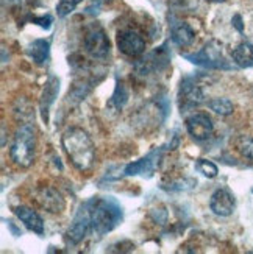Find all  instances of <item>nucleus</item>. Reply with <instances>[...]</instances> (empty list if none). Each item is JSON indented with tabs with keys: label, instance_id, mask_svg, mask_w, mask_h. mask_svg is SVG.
<instances>
[{
	"label": "nucleus",
	"instance_id": "1",
	"mask_svg": "<svg viewBox=\"0 0 253 254\" xmlns=\"http://www.w3.org/2000/svg\"><path fill=\"white\" fill-rule=\"evenodd\" d=\"M61 143L77 170L87 172L92 169L95 162V147L84 129L75 127L66 129L61 137Z\"/></svg>",
	"mask_w": 253,
	"mask_h": 254
},
{
	"label": "nucleus",
	"instance_id": "2",
	"mask_svg": "<svg viewBox=\"0 0 253 254\" xmlns=\"http://www.w3.org/2000/svg\"><path fill=\"white\" fill-rule=\"evenodd\" d=\"M91 207V223L92 231L97 236H105L113 231L120 222H122V207L111 196L94 198L89 201Z\"/></svg>",
	"mask_w": 253,
	"mask_h": 254
},
{
	"label": "nucleus",
	"instance_id": "3",
	"mask_svg": "<svg viewBox=\"0 0 253 254\" xmlns=\"http://www.w3.org/2000/svg\"><path fill=\"white\" fill-rule=\"evenodd\" d=\"M35 131L30 125H22L14 134L9 148V156L19 167H30L35 161Z\"/></svg>",
	"mask_w": 253,
	"mask_h": 254
},
{
	"label": "nucleus",
	"instance_id": "4",
	"mask_svg": "<svg viewBox=\"0 0 253 254\" xmlns=\"http://www.w3.org/2000/svg\"><path fill=\"white\" fill-rule=\"evenodd\" d=\"M83 46L87 55H91L92 58L97 60H105L109 55V50H111V44H109L106 33L98 24H92L86 28Z\"/></svg>",
	"mask_w": 253,
	"mask_h": 254
},
{
	"label": "nucleus",
	"instance_id": "5",
	"mask_svg": "<svg viewBox=\"0 0 253 254\" xmlns=\"http://www.w3.org/2000/svg\"><path fill=\"white\" fill-rule=\"evenodd\" d=\"M91 229H92L91 207H89V201H87L79 209V212H77L74 222L71 223L68 233H66V239H68L69 244L79 245L80 242H83V239L87 236V233H89Z\"/></svg>",
	"mask_w": 253,
	"mask_h": 254
},
{
	"label": "nucleus",
	"instance_id": "6",
	"mask_svg": "<svg viewBox=\"0 0 253 254\" xmlns=\"http://www.w3.org/2000/svg\"><path fill=\"white\" fill-rule=\"evenodd\" d=\"M117 49L125 57L138 58L146 52V41L135 30H122L117 33Z\"/></svg>",
	"mask_w": 253,
	"mask_h": 254
},
{
	"label": "nucleus",
	"instance_id": "7",
	"mask_svg": "<svg viewBox=\"0 0 253 254\" xmlns=\"http://www.w3.org/2000/svg\"><path fill=\"white\" fill-rule=\"evenodd\" d=\"M188 61L194 63V64H199V65H205V67H216V69H221V67H227L225 65V60L221 53V47L217 46L216 42H210L195 55H186L184 57Z\"/></svg>",
	"mask_w": 253,
	"mask_h": 254
},
{
	"label": "nucleus",
	"instance_id": "8",
	"mask_svg": "<svg viewBox=\"0 0 253 254\" xmlns=\"http://www.w3.org/2000/svg\"><path fill=\"white\" fill-rule=\"evenodd\" d=\"M186 128H188L189 136L195 140H206L210 139L214 125L210 116L205 113H194L186 119Z\"/></svg>",
	"mask_w": 253,
	"mask_h": 254
},
{
	"label": "nucleus",
	"instance_id": "9",
	"mask_svg": "<svg viewBox=\"0 0 253 254\" xmlns=\"http://www.w3.org/2000/svg\"><path fill=\"white\" fill-rule=\"evenodd\" d=\"M161 147L160 148H155L152 150L147 156L141 158L139 161H135L128 164L125 170H124V175L125 176H136V175H142V176H152L153 172H155L157 165L160 164V159H161Z\"/></svg>",
	"mask_w": 253,
	"mask_h": 254
},
{
	"label": "nucleus",
	"instance_id": "10",
	"mask_svg": "<svg viewBox=\"0 0 253 254\" xmlns=\"http://www.w3.org/2000/svg\"><path fill=\"white\" fill-rule=\"evenodd\" d=\"M36 201L39 203V206L42 209H46L50 214H58L64 209V198L61 196V193L53 189L50 186L41 187L36 193Z\"/></svg>",
	"mask_w": 253,
	"mask_h": 254
},
{
	"label": "nucleus",
	"instance_id": "11",
	"mask_svg": "<svg viewBox=\"0 0 253 254\" xmlns=\"http://www.w3.org/2000/svg\"><path fill=\"white\" fill-rule=\"evenodd\" d=\"M210 207L211 211L219 215V217H228L232 215L235 207H236V200L233 193L227 189H217L210 200Z\"/></svg>",
	"mask_w": 253,
	"mask_h": 254
},
{
	"label": "nucleus",
	"instance_id": "12",
	"mask_svg": "<svg viewBox=\"0 0 253 254\" xmlns=\"http://www.w3.org/2000/svg\"><path fill=\"white\" fill-rule=\"evenodd\" d=\"M14 214L17 215V218L20 220V222L25 225V228H28L30 231H33V233H36V234L44 233L42 218L36 211H33L31 207L17 206V207H14Z\"/></svg>",
	"mask_w": 253,
	"mask_h": 254
},
{
	"label": "nucleus",
	"instance_id": "13",
	"mask_svg": "<svg viewBox=\"0 0 253 254\" xmlns=\"http://www.w3.org/2000/svg\"><path fill=\"white\" fill-rule=\"evenodd\" d=\"M180 98H181V108L188 109L192 106H197L203 102V94L200 91L199 84L191 83V80H184L181 83V91H180Z\"/></svg>",
	"mask_w": 253,
	"mask_h": 254
},
{
	"label": "nucleus",
	"instance_id": "14",
	"mask_svg": "<svg viewBox=\"0 0 253 254\" xmlns=\"http://www.w3.org/2000/svg\"><path fill=\"white\" fill-rule=\"evenodd\" d=\"M60 91V80L55 78V76H50L49 81L46 83V87H44V92L41 97V113H42V119L47 122L49 117V109L53 105L55 98L58 95Z\"/></svg>",
	"mask_w": 253,
	"mask_h": 254
},
{
	"label": "nucleus",
	"instance_id": "15",
	"mask_svg": "<svg viewBox=\"0 0 253 254\" xmlns=\"http://www.w3.org/2000/svg\"><path fill=\"white\" fill-rule=\"evenodd\" d=\"M232 57L236 65L243 69L252 67L253 65V44L250 42H241L233 49Z\"/></svg>",
	"mask_w": 253,
	"mask_h": 254
},
{
	"label": "nucleus",
	"instance_id": "16",
	"mask_svg": "<svg viewBox=\"0 0 253 254\" xmlns=\"http://www.w3.org/2000/svg\"><path fill=\"white\" fill-rule=\"evenodd\" d=\"M49 52H50V42L46 39L33 41L27 49L28 57L39 65L46 63V60L49 58Z\"/></svg>",
	"mask_w": 253,
	"mask_h": 254
},
{
	"label": "nucleus",
	"instance_id": "17",
	"mask_svg": "<svg viewBox=\"0 0 253 254\" xmlns=\"http://www.w3.org/2000/svg\"><path fill=\"white\" fill-rule=\"evenodd\" d=\"M194 31L188 24H178L172 30V41L178 47H188L194 42Z\"/></svg>",
	"mask_w": 253,
	"mask_h": 254
},
{
	"label": "nucleus",
	"instance_id": "18",
	"mask_svg": "<svg viewBox=\"0 0 253 254\" xmlns=\"http://www.w3.org/2000/svg\"><path fill=\"white\" fill-rule=\"evenodd\" d=\"M208 106H210L211 111H214L219 116H230V114H233V111H235L233 103L230 102L228 98H224V97L213 98V100L208 102Z\"/></svg>",
	"mask_w": 253,
	"mask_h": 254
},
{
	"label": "nucleus",
	"instance_id": "19",
	"mask_svg": "<svg viewBox=\"0 0 253 254\" xmlns=\"http://www.w3.org/2000/svg\"><path fill=\"white\" fill-rule=\"evenodd\" d=\"M127 102H128V91H127V87L120 83L116 86V91L111 97V100H109V106H114L117 111H120Z\"/></svg>",
	"mask_w": 253,
	"mask_h": 254
},
{
	"label": "nucleus",
	"instance_id": "20",
	"mask_svg": "<svg viewBox=\"0 0 253 254\" xmlns=\"http://www.w3.org/2000/svg\"><path fill=\"white\" fill-rule=\"evenodd\" d=\"M195 167L203 176H206V178H216L217 173H219L217 165L211 161H208V159H199L195 164Z\"/></svg>",
	"mask_w": 253,
	"mask_h": 254
},
{
	"label": "nucleus",
	"instance_id": "21",
	"mask_svg": "<svg viewBox=\"0 0 253 254\" xmlns=\"http://www.w3.org/2000/svg\"><path fill=\"white\" fill-rule=\"evenodd\" d=\"M238 151L243 154L244 158L253 161V137L244 136L238 140Z\"/></svg>",
	"mask_w": 253,
	"mask_h": 254
},
{
	"label": "nucleus",
	"instance_id": "22",
	"mask_svg": "<svg viewBox=\"0 0 253 254\" xmlns=\"http://www.w3.org/2000/svg\"><path fill=\"white\" fill-rule=\"evenodd\" d=\"M83 2V0H60V3L57 6V13L60 17H66L69 16L72 11L79 6L80 3Z\"/></svg>",
	"mask_w": 253,
	"mask_h": 254
},
{
	"label": "nucleus",
	"instance_id": "23",
	"mask_svg": "<svg viewBox=\"0 0 253 254\" xmlns=\"http://www.w3.org/2000/svg\"><path fill=\"white\" fill-rule=\"evenodd\" d=\"M108 2H111V0H86V13L89 14H97L100 8L103 5H106Z\"/></svg>",
	"mask_w": 253,
	"mask_h": 254
},
{
	"label": "nucleus",
	"instance_id": "24",
	"mask_svg": "<svg viewBox=\"0 0 253 254\" xmlns=\"http://www.w3.org/2000/svg\"><path fill=\"white\" fill-rule=\"evenodd\" d=\"M161 53H163V50H161ZM161 53H160V57H158V60H155V61H158L155 65H157V69H161L163 67V65H161V61H169V57H164V58H161ZM153 61V57H152V55H150V57L147 58V60H142V63H141V65H142V67H144V70H142V72H146L147 69H149V65H150V63Z\"/></svg>",
	"mask_w": 253,
	"mask_h": 254
},
{
	"label": "nucleus",
	"instance_id": "25",
	"mask_svg": "<svg viewBox=\"0 0 253 254\" xmlns=\"http://www.w3.org/2000/svg\"><path fill=\"white\" fill-rule=\"evenodd\" d=\"M38 24L42 27V28H46V30H49L50 28V25H52V17L50 16H44V17H39V19H35Z\"/></svg>",
	"mask_w": 253,
	"mask_h": 254
},
{
	"label": "nucleus",
	"instance_id": "26",
	"mask_svg": "<svg viewBox=\"0 0 253 254\" xmlns=\"http://www.w3.org/2000/svg\"><path fill=\"white\" fill-rule=\"evenodd\" d=\"M206 2H211V3H219V2H225V0H206Z\"/></svg>",
	"mask_w": 253,
	"mask_h": 254
}]
</instances>
